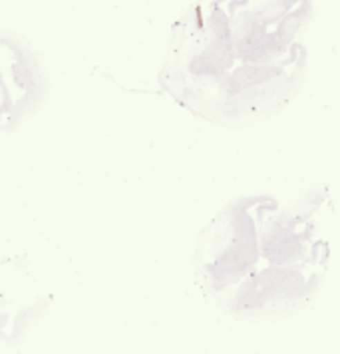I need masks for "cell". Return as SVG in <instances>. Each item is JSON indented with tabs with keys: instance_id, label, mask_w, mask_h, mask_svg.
I'll list each match as a JSON object with an SVG mask.
<instances>
[{
	"instance_id": "cell-1",
	"label": "cell",
	"mask_w": 340,
	"mask_h": 354,
	"mask_svg": "<svg viewBox=\"0 0 340 354\" xmlns=\"http://www.w3.org/2000/svg\"><path fill=\"white\" fill-rule=\"evenodd\" d=\"M312 0H197L173 24L163 90L221 128L283 112L308 70Z\"/></svg>"
},
{
	"instance_id": "cell-2",
	"label": "cell",
	"mask_w": 340,
	"mask_h": 354,
	"mask_svg": "<svg viewBox=\"0 0 340 354\" xmlns=\"http://www.w3.org/2000/svg\"><path fill=\"white\" fill-rule=\"evenodd\" d=\"M334 205L326 187L294 197L249 194L229 201L199 235L195 277L241 321L294 315L314 299L330 263Z\"/></svg>"
}]
</instances>
